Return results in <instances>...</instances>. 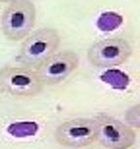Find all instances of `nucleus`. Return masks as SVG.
Instances as JSON below:
<instances>
[{"label": "nucleus", "instance_id": "f257e3e1", "mask_svg": "<svg viewBox=\"0 0 140 149\" xmlns=\"http://www.w3.org/2000/svg\"><path fill=\"white\" fill-rule=\"evenodd\" d=\"M37 10L31 0H14L0 16V29L8 41H22L35 27Z\"/></svg>", "mask_w": 140, "mask_h": 149}, {"label": "nucleus", "instance_id": "f03ea898", "mask_svg": "<svg viewBox=\"0 0 140 149\" xmlns=\"http://www.w3.org/2000/svg\"><path fill=\"white\" fill-rule=\"evenodd\" d=\"M58 47H61V35L56 33V29L41 27L37 31H31L25 39H22L20 62H22V66L35 70L45 58L56 52Z\"/></svg>", "mask_w": 140, "mask_h": 149}, {"label": "nucleus", "instance_id": "7ed1b4c3", "mask_svg": "<svg viewBox=\"0 0 140 149\" xmlns=\"http://www.w3.org/2000/svg\"><path fill=\"white\" fill-rule=\"evenodd\" d=\"M37 70L27 66H4L0 68V89L12 97H35L43 91Z\"/></svg>", "mask_w": 140, "mask_h": 149}, {"label": "nucleus", "instance_id": "20e7f679", "mask_svg": "<svg viewBox=\"0 0 140 149\" xmlns=\"http://www.w3.org/2000/svg\"><path fill=\"white\" fill-rule=\"evenodd\" d=\"M132 47L127 39L123 37H105L99 39L88 49V60L91 66L99 70H111L119 68L121 64L130 58Z\"/></svg>", "mask_w": 140, "mask_h": 149}, {"label": "nucleus", "instance_id": "39448f33", "mask_svg": "<svg viewBox=\"0 0 140 149\" xmlns=\"http://www.w3.org/2000/svg\"><path fill=\"white\" fill-rule=\"evenodd\" d=\"M95 124H97V138L103 147L107 149H129L136 141V132L134 128L129 126L127 122L119 120L115 116L109 114H97L95 116Z\"/></svg>", "mask_w": 140, "mask_h": 149}, {"label": "nucleus", "instance_id": "423d86ee", "mask_svg": "<svg viewBox=\"0 0 140 149\" xmlns=\"http://www.w3.org/2000/svg\"><path fill=\"white\" fill-rule=\"evenodd\" d=\"M97 138L95 118H70L61 122L55 130L56 143L72 149H82L91 145Z\"/></svg>", "mask_w": 140, "mask_h": 149}, {"label": "nucleus", "instance_id": "0eeeda50", "mask_svg": "<svg viewBox=\"0 0 140 149\" xmlns=\"http://www.w3.org/2000/svg\"><path fill=\"white\" fill-rule=\"evenodd\" d=\"M78 64L80 58L74 50H56L49 58H45L35 70L39 74L43 85H56V83H62L66 77L72 76Z\"/></svg>", "mask_w": 140, "mask_h": 149}, {"label": "nucleus", "instance_id": "6e6552de", "mask_svg": "<svg viewBox=\"0 0 140 149\" xmlns=\"http://www.w3.org/2000/svg\"><path fill=\"white\" fill-rule=\"evenodd\" d=\"M125 122L132 128H140V103L138 105H132L125 114Z\"/></svg>", "mask_w": 140, "mask_h": 149}, {"label": "nucleus", "instance_id": "1a4fd4ad", "mask_svg": "<svg viewBox=\"0 0 140 149\" xmlns=\"http://www.w3.org/2000/svg\"><path fill=\"white\" fill-rule=\"evenodd\" d=\"M0 2H6V4H10V2H14V0H0Z\"/></svg>", "mask_w": 140, "mask_h": 149}]
</instances>
